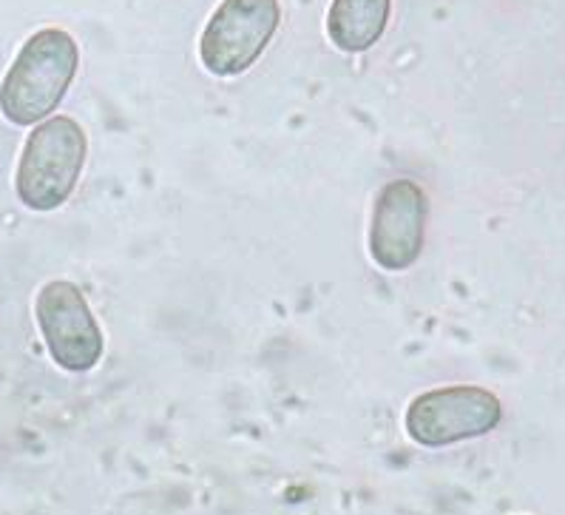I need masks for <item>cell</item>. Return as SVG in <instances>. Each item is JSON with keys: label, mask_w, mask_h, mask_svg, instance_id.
Segmentation results:
<instances>
[{"label": "cell", "mask_w": 565, "mask_h": 515, "mask_svg": "<svg viewBox=\"0 0 565 515\" xmlns=\"http://www.w3.org/2000/svg\"><path fill=\"white\" fill-rule=\"evenodd\" d=\"M81 66V49L61 27L29 34L0 83V114L14 126L49 120L72 88Z\"/></svg>", "instance_id": "cell-1"}, {"label": "cell", "mask_w": 565, "mask_h": 515, "mask_svg": "<svg viewBox=\"0 0 565 515\" xmlns=\"http://www.w3.org/2000/svg\"><path fill=\"white\" fill-rule=\"evenodd\" d=\"M88 157V137L68 114L38 123L14 168V195L34 214H52L72 200Z\"/></svg>", "instance_id": "cell-2"}, {"label": "cell", "mask_w": 565, "mask_h": 515, "mask_svg": "<svg viewBox=\"0 0 565 515\" xmlns=\"http://www.w3.org/2000/svg\"><path fill=\"white\" fill-rule=\"evenodd\" d=\"M503 422L500 396L480 385H444L406 404L404 430L418 448L444 450L483 439Z\"/></svg>", "instance_id": "cell-3"}, {"label": "cell", "mask_w": 565, "mask_h": 515, "mask_svg": "<svg viewBox=\"0 0 565 515\" xmlns=\"http://www.w3.org/2000/svg\"><path fill=\"white\" fill-rule=\"evenodd\" d=\"M34 319L49 356L66 374H92L106 356V334L72 280H49L34 296Z\"/></svg>", "instance_id": "cell-4"}, {"label": "cell", "mask_w": 565, "mask_h": 515, "mask_svg": "<svg viewBox=\"0 0 565 515\" xmlns=\"http://www.w3.org/2000/svg\"><path fill=\"white\" fill-rule=\"evenodd\" d=\"M279 0H222L200 38V61L213 77H239L279 32Z\"/></svg>", "instance_id": "cell-5"}, {"label": "cell", "mask_w": 565, "mask_h": 515, "mask_svg": "<svg viewBox=\"0 0 565 515\" xmlns=\"http://www.w3.org/2000/svg\"><path fill=\"white\" fill-rule=\"evenodd\" d=\"M429 222V195L409 177L390 180L379 191L366 231V251L381 271L401 274L420 260Z\"/></svg>", "instance_id": "cell-6"}, {"label": "cell", "mask_w": 565, "mask_h": 515, "mask_svg": "<svg viewBox=\"0 0 565 515\" xmlns=\"http://www.w3.org/2000/svg\"><path fill=\"white\" fill-rule=\"evenodd\" d=\"M393 0H333L327 9V38L344 54H361L384 38Z\"/></svg>", "instance_id": "cell-7"}]
</instances>
